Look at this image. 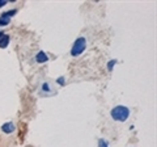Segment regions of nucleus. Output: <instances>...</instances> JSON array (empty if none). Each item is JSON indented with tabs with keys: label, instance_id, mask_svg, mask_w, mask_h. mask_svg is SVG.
Here are the masks:
<instances>
[{
	"label": "nucleus",
	"instance_id": "obj_1",
	"mask_svg": "<svg viewBox=\"0 0 157 147\" xmlns=\"http://www.w3.org/2000/svg\"><path fill=\"white\" fill-rule=\"evenodd\" d=\"M110 116H111V118L114 121L124 122L130 117V109L127 106H124V105H117V106H114L111 109Z\"/></svg>",
	"mask_w": 157,
	"mask_h": 147
},
{
	"label": "nucleus",
	"instance_id": "obj_2",
	"mask_svg": "<svg viewBox=\"0 0 157 147\" xmlns=\"http://www.w3.org/2000/svg\"><path fill=\"white\" fill-rule=\"evenodd\" d=\"M85 49H86V40L84 37H78L77 40L75 41V43H73L72 49H71V55L72 57L81 55V54L84 53Z\"/></svg>",
	"mask_w": 157,
	"mask_h": 147
},
{
	"label": "nucleus",
	"instance_id": "obj_3",
	"mask_svg": "<svg viewBox=\"0 0 157 147\" xmlns=\"http://www.w3.org/2000/svg\"><path fill=\"white\" fill-rule=\"evenodd\" d=\"M2 130H3L6 134H11V133H13V131L16 130V127H14L13 122H6V124L2 125Z\"/></svg>",
	"mask_w": 157,
	"mask_h": 147
},
{
	"label": "nucleus",
	"instance_id": "obj_4",
	"mask_svg": "<svg viewBox=\"0 0 157 147\" xmlns=\"http://www.w3.org/2000/svg\"><path fill=\"white\" fill-rule=\"evenodd\" d=\"M36 61L38 63H46V62H48V55L45 51H38L36 55Z\"/></svg>",
	"mask_w": 157,
	"mask_h": 147
},
{
	"label": "nucleus",
	"instance_id": "obj_5",
	"mask_svg": "<svg viewBox=\"0 0 157 147\" xmlns=\"http://www.w3.org/2000/svg\"><path fill=\"white\" fill-rule=\"evenodd\" d=\"M8 43H9V36L2 32V33H0V47L6 49L8 46Z\"/></svg>",
	"mask_w": 157,
	"mask_h": 147
},
{
	"label": "nucleus",
	"instance_id": "obj_6",
	"mask_svg": "<svg viewBox=\"0 0 157 147\" xmlns=\"http://www.w3.org/2000/svg\"><path fill=\"white\" fill-rule=\"evenodd\" d=\"M16 13H17V9H11V11H8V12H4V13H2V17L9 18V17L14 16V14H16Z\"/></svg>",
	"mask_w": 157,
	"mask_h": 147
},
{
	"label": "nucleus",
	"instance_id": "obj_7",
	"mask_svg": "<svg viewBox=\"0 0 157 147\" xmlns=\"http://www.w3.org/2000/svg\"><path fill=\"white\" fill-rule=\"evenodd\" d=\"M9 22H11V20H9V18H6V17H0V26H7Z\"/></svg>",
	"mask_w": 157,
	"mask_h": 147
},
{
	"label": "nucleus",
	"instance_id": "obj_8",
	"mask_svg": "<svg viewBox=\"0 0 157 147\" xmlns=\"http://www.w3.org/2000/svg\"><path fill=\"white\" fill-rule=\"evenodd\" d=\"M117 62H118L117 59L110 61L109 63H107V70H109V71H113V68H114V66H115V63H117Z\"/></svg>",
	"mask_w": 157,
	"mask_h": 147
},
{
	"label": "nucleus",
	"instance_id": "obj_9",
	"mask_svg": "<svg viewBox=\"0 0 157 147\" xmlns=\"http://www.w3.org/2000/svg\"><path fill=\"white\" fill-rule=\"evenodd\" d=\"M42 91H45V92H52L48 83H43V84H42Z\"/></svg>",
	"mask_w": 157,
	"mask_h": 147
},
{
	"label": "nucleus",
	"instance_id": "obj_10",
	"mask_svg": "<svg viewBox=\"0 0 157 147\" xmlns=\"http://www.w3.org/2000/svg\"><path fill=\"white\" fill-rule=\"evenodd\" d=\"M56 84H59V85H64V84H66V79H64V76L58 77V79H56Z\"/></svg>",
	"mask_w": 157,
	"mask_h": 147
},
{
	"label": "nucleus",
	"instance_id": "obj_11",
	"mask_svg": "<svg viewBox=\"0 0 157 147\" xmlns=\"http://www.w3.org/2000/svg\"><path fill=\"white\" fill-rule=\"evenodd\" d=\"M98 146H100V147H109L107 142L104 141V139H100V141H98Z\"/></svg>",
	"mask_w": 157,
	"mask_h": 147
},
{
	"label": "nucleus",
	"instance_id": "obj_12",
	"mask_svg": "<svg viewBox=\"0 0 157 147\" xmlns=\"http://www.w3.org/2000/svg\"><path fill=\"white\" fill-rule=\"evenodd\" d=\"M7 0H0V8H3V7H6L7 6Z\"/></svg>",
	"mask_w": 157,
	"mask_h": 147
},
{
	"label": "nucleus",
	"instance_id": "obj_13",
	"mask_svg": "<svg viewBox=\"0 0 157 147\" xmlns=\"http://www.w3.org/2000/svg\"><path fill=\"white\" fill-rule=\"evenodd\" d=\"M0 33H2V32H0Z\"/></svg>",
	"mask_w": 157,
	"mask_h": 147
}]
</instances>
